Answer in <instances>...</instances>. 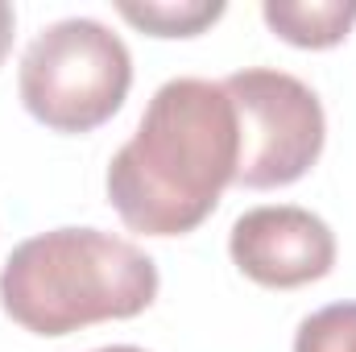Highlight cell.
Listing matches in <instances>:
<instances>
[{
	"instance_id": "obj_1",
	"label": "cell",
	"mask_w": 356,
	"mask_h": 352,
	"mask_svg": "<svg viewBox=\"0 0 356 352\" xmlns=\"http://www.w3.org/2000/svg\"><path fill=\"white\" fill-rule=\"evenodd\" d=\"M236 158V108L224 83L178 75L154 91L137 133L108 162V199L133 232L182 237L216 211Z\"/></svg>"
},
{
	"instance_id": "obj_8",
	"label": "cell",
	"mask_w": 356,
	"mask_h": 352,
	"mask_svg": "<svg viewBox=\"0 0 356 352\" xmlns=\"http://www.w3.org/2000/svg\"><path fill=\"white\" fill-rule=\"evenodd\" d=\"M294 352H356V303H332L298 323Z\"/></svg>"
},
{
	"instance_id": "obj_3",
	"label": "cell",
	"mask_w": 356,
	"mask_h": 352,
	"mask_svg": "<svg viewBox=\"0 0 356 352\" xmlns=\"http://www.w3.org/2000/svg\"><path fill=\"white\" fill-rule=\"evenodd\" d=\"M21 99L58 133H88L112 120L133 83L129 46L91 17L46 25L21 54Z\"/></svg>"
},
{
	"instance_id": "obj_2",
	"label": "cell",
	"mask_w": 356,
	"mask_h": 352,
	"mask_svg": "<svg viewBox=\"0 0 356 352\" xmlns=\"http://www.w3.org/2000/svg\"><path fill=\"white\" fill-rule=\"evenodd\" d=\"M158 298L145 249L99 228H54L21 241L0 269V303L38 336H67L104 319H133Z\"/></svg>"
},
{
	"instance_id": "obj_10",
	"label": "cell",
	"mask_w": 356,
	"mask_h": 352,
	"mask_svg": "<svg viewBox=\"0 0 356 352\" xmlns=\"http://www.w3.org/2000/svg\"><path fill=\"white\" fill-rule=\"evenodd\" d=\"M95 352H145V349H133V344H112V349H95Z\"/></svg>"
},
{
	"instance_id": "obj_6",
	"label": "cell",
	"mask_w": 356,
	"mask_h": 352,
	"mask_svg": "<svg viewBox=\"0 0 356 352\" xmlns=\"http://www.w3.org/2000/svg\"><path fill=\"white\" fill-rule=\"evenodd\" d=\"M266 25L302 50H327L356 25V0H266Z\"/></svg>"
},
{
	"instance_id": "obj_4",
	"label": "cell",
	"mask_w": 356,
	"mask_h": 352,
	"mask_svg": "<svg viewBox=\"0 0 356 352\" xmlns=\"http://www.w3.org/2000/svg\"><path fill=\"white\" fill-rule=\"evenodd\" d=\"M224 91L236 108V133H241V158L232 182L269 191L302 178L319 162L327 120L319 95L302 79L273 67H245L224 79Z\"/></svg>"
},
{
	"instance_id": "obj_5",
	"label": "cell",
	"mask_w": 356,
	"mask_h": 352,
	"mask_svg": "<svg viewBox=\"0 0 356 352\" xmlns=\"http://www.w3.org/2000/svg\"><path fill=\"white\" fill-rule=\"evenodd\" d=\"M232 262L245 278L269 290H294L319 282L336 265V237L332 228L294 203L253 207L232 224Z\"/></svg>"
},
{
	"instance_id": "obj_7",
	"label": "cell",
	"mask_w": 356,
	"mask_h": 352,
	"mask_svg": "<svg viewBox=\"0 0 356 352\" xmlns=\"http://www.w3.org/2000/svg\"><path fill=\"white\" fill-rule=\"evenodd\" d=\"M124 21L158 33V38H195L211 21L224 17V0H120Z\"/></svg>"
},
{
	"instance_id": "obj_9",
	"label": "cell",
	"mask_w": 356,
	"mask_h": 352,
	"mask_svg": "<svg viewBox=\"0 0 356 352\" xmlns=\"http://www.w3.org/2000/svg\"><path fill=\"white\" fill-rule=\"evenodd\" d=\"M13 4L8 0H0V58L8 54V46H13Z\"/></svg>"
}]
</instances>
